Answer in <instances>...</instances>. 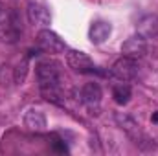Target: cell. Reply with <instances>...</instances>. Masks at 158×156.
<instances>
[{
	"mask_svg": "<svg viewBox=\"0 0 158 156\" xmlns=\"http://www.w3.org/2000/svg\"><path fill=\"white\" fill-rule=\"evenodd\" d=\"M121 53L125 57H132V59H140L147 53V39L142 37L140 33L129 37L121 44Z\"/></svg>",
	"mask_w": 158,
	"mask_h": 156,
	"instance_id": "8992f818",
	"label": "cell"
},
{
	"mask_svg": "<svg viewBox=\"0 0 158 156\" xmlns=\"http://www.w3.org/2000/svg\"><path fill=\"white\" fill-rule=\"evenodd\" d=\"M138 70H140L138 59H132V57H125V55H123L121 59H118V61L112 64L110 76L116 77L118 81L127 83V81H131V79H134L138 76Z\"/></svg>",
	"mask_w": 158,
	"mask_h": 156,
	"instance_id": "3957f363",
	"label": "cell"
},
{
	"mask_svg": "<svg viewBox=\"0 0 158 156\" xmlns=\"http://www.w3.org/2000/svg\"><path fill=\"white\" fill-rule=\"evenodd\" d=\"M110 31H112V26H110L109 22H105V20H96V22H92L90 28H88V39H90L92 44H103L105 40L109 39Z\"/></svg>",
	"mask_w": 158,
	"mask_h": 156,
	"instance_id": "ba28073f",
	"label": "cell"
},
{
	"mask_svg": "<svg viewBox=\"0 0 158 156\" xmlns=\"http://www.w3.org/2000/svg\"><path fill=\"white\" fill-rule=\"evenodd\" d=\"M112 97H114V101H116L118 105H127L129 99H131V86L121 81L119 84H116V86L112 88Z\"/></svg>",
	"mask_w": 158,
	"mask_h": 156,
	"instance_id": "4fadbf2b",
	"label": "cell"
},
{
	"mask_svg": "<svg viewBox=\"0 0 158 156\" xmlns=\"http://www.w3.org/2000/svg\"><path fill=\"white\" fill-rule=\"evenodd\" d=\"M24 125H26L30 130L39 132V130H44V129H46L48 121H46V116L40 112L39 109H30V110L24 114Z\"/></svg>",
	"mask_w": 158,
	"mask_h": 156,
	"instance_id": "8fae6325",
	"label": "cell"
},
{
	"mask_svg": "<svg viewBox=\"0 0 158 156\" xmlns=\"http://www.w3.org/2000/svg\"><path fill=\"white\" fill-rule=\"evenodd\" d=\"M26 13H28V20H30V24H33V26H37V28H48L50 22H52L50 11H48L44 6H40V4H35V2L28 4Z\"/></svg>",
	"mask_w": 158,
	"mask_h": 156,
	"instance_id": "52a82bcc",
	"label": "cell"
},
{
	"mask_svg": "<svg viewBox=\"0 0 158 156\" xmlns=\"http://www.w3.org/2000/svg\"><path fill=\"white\" fill-rule=\"evenodd\" d=\"M79 96H81V101H83L86 107H94V105H99L103 92H101V86H99L98 83H86V84L81 88Z\"/></svg>",
	"mask_w": 158,
	"mask_h": 156,
	"instance_id": "9c48e42d",
	"label": "cell"
},
{
	"mask_svg": "<svg viewBox=\"0 0 158 156\" xmlns=\"http://www.w3.org/2000/svg\"><path fill=\"white\" fill-rule=\"evenodd\" d=\"M37 44H39L40 50L46 51V53H61V51L66 50V44L63 42V39H61L55 31H52V30H48V28H42L39 31V35H37Z\"/></svg>",
	"mask_w": 158,
	"mask_h": 156,
	"instance_id": "277c9868",
	"label": "cell"
},
{
	"mask_svg": "<svg viewBox=\"0 0 158 156\" xmlns=\"http://www.w3.org/2000/svg\"><path fill=\"white\" fill-rule=\"evenodd\" d=\"M35 74L39 79L40 90L61 88V64L57 61H52V59L40 61L35 66Z\"/></svg>",
	"mask_w": 158,
	"mask_h": 156,
	"instance_id": "6da1fadb",
	"label": "cell"
},
{
	"mask_svg": "<svg viewBox=\"0 0 158 156\" xmlns=\"http://www.w3.org/2000/svg\"><path fill=\"white\" fill-rule=\"evenodd\" d=\"M26 76H28V57L20 59V63L13 68V83L22 84L26 81Z\"/></svg>",
	"mask_w": 158,
	"mask_h": 156,
	"instance_id": "5bb4252c",
	"label": "cell"
},
{
	"mask_svg": "<svg viewBox=\"0 0 158 156\" xmlns=\"http://www.w3.org/2000/svg\"><path fill=\"white\" fill-rule=\"evenodd\" d=\"M153 121H158V112L155 114V116H153Z\"/></svg>",
	"mask_w": 158,
	"mask_h": 156,
	"instance_id": "2e32d148",
	"label": "cell"
},
{
	"mask_svg": "<svg viewBox=\"0 0 158 156\" xmlns=\"http://www.w3.org/2000/svg\"><path fill=\"white\" fill-rule=\"evenodd\" d=\"M22 35V24L17 11L9 9L7 15L0 20V40L6 44H15Z\"/></svg>",
	"mask_w": 158,
	"mask_h": 156,
	"instance_id": "7a4b0ae2",
	"label": "cell"
},
{
	"mask_svg": "<svg viewBox=\"0 0 158 156\" xmlns=\"http://www.w3.org/2000/svg\"><path fill=\"white\" fill-rule=\"evenodd\" d=\"M66 63L72 70H76L79 74H94L96 72L92 59L85 51H79V50H70L66 53Z\"/></svg>",
	"mask_w": 158,
	"mask_h": 156,
	"instance_id": "5b68a950",
	"label": "cell"
},
{
	"mask_svg": "<svg viewBox=\"0 0 158 156\" xmlns=\"http://www.w3.org/2000/svg\"><path fill=\"white\" fill-rule=\"evenodd\" d=\"M114 119H116V123H118L119 129L125 130L131 138H138V136H140V125L136 123V119H134L132 116L123 114V112H118Z\"/></svg>",
	"mask_w": 158,
	"mask_h": 156,
	"instance_id": "7c38bea8",
	"label": "cell"
},
{
	"mask_svg": "<svg viewBox=\"0 0 158 156\" xmlns=\"http://www.w3.org/2000/svg\"><path fill=\"white\" fill-rule=\"evenodd\" d=\"M7 11H9V9H7V7H6V6H4L2 2H0V20H2V18H4V17L7 15Z\"/></svg>",
	"mask_w": 158,
	"mask_h": 156,
	"instance_id": "9a60e30c",
	"label": "cell"
},
{
	"mask_svg": "<svg viewBox=\"0 0 158 156\" xmlns=\"http://www.w3.org/2000/svg\"><path fill=\"white\" fill-rule=\"evenodd\" d=\"M138 33L145 39H153L158 35V15H145L136 24Z\"/></svg>",
	"mask_w": 158,
	"mask_h": 156,
	"instance_id": "30bf717a",
	"label": "cell"
}]
</instances>
